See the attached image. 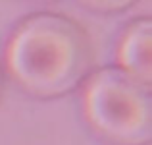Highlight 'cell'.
<instances>
[{"label":"cell","mask_w":152,"mask_h":145,"mask_svg":"<svg viewBox=\"0 0 152 145\" xmlns=\"http://www.w3.org/2000/svg\"><path fill=\"white\" fill-rule=\"evenodd\" d=\"M93 50L87 33L66 16L37 14L25 19L6 48L12 78L37 97L69 93L87 75Z\"/></svg>","instance_id":"6da1fadb"},{"label":"cell","mask_w":152,"mask_h":145,"mask_svg":"<svg viewBox=\"0 0 152 145\" xmlns=\"http://www.w3.org/2000/svg\"><path fill=\"white\" fill-rule=\"evenodd\" d=\"M89 124L118 145H146L152 139V87L121 68L91 75L83 95Z\"/></svg>","instance_id":"7a4b0ae2"},{"label":"cell","mask_w":152,"mask_h":145,"mask_svg":"<svg viewBox=\"0 0 152 145\" xmlns=\"http://www.w3.org/2000/svg\"><path fill=\"white\" fill-rule=\"evenodd\" d=\"M118 62L123 72L152 85V21L148 18L131 23L121 39Z\"/></svg>","instance_id":"3957f363"},{"label":"cell","mask_w":152,"mask_h":145,"mask_svg":"<svg viewBox=\"0 0 152 145\" xmlns=\"http://www.w3.org/2000/svg\"><path fill=\"white\" fill-rule=\"evenodd\" d=\"M81 2L96 12H119L133 6L137 0H81Z\"/></svg>","instance_id":"277c9868"},{"label":"cell","mask_w":152,"mask_h":145,"mask_svg":"<svg viewBox=\"0 0 152 145\" xmlns=\"http://www.w3.org/2000/svg\"><path fill=\"white\" fill-rule=\"evenodd\" d=\"M0 95H2V74H0Z\"/></svg>","instance_id":"5b68a950"}]
</instances>
